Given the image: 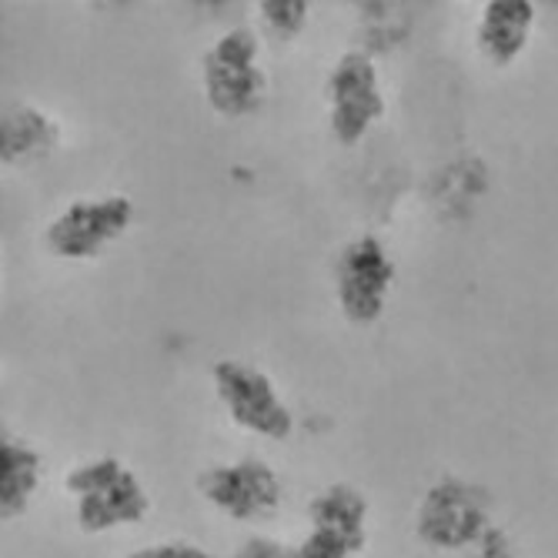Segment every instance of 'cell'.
Wrapping results in <instances>:
<instances>
[{
    "label": "cell",
    "mask_w": 558,
    "mask_h": 558,
    "mask_svg": "<svg viewBox=\"0 0 558 558\" xmlns=\"http://www.w3.org/2000/svg\"><path fill=\"white\" fill-rule=\"evenodd\" d=\"M201 90L208 108L225 121H241L265 108L268 71L262 64V37L255 27L234 24L201 54Z\"/></svg>",
    "instance_id": "2"
},
{
    "label": "cell",
    "mask_w": 558,
    "mask_h": 558,
    "mask_svg": "<svg viewBox=\"0 0 558 558\" xmlns=\"http://www.w3.org/2000/svg\"><path fill=\"white\" fill-rule=\"evenodd\" d=\"M328 131L341 147L362 144L385 118V84L381 68L368 50L351 47L331 64L325 77Z\"/></svg>",
    "instance_id": "5"
},
{
    "label": "cell",
    "mask_w": 558,
    "mask_h": 558,
    "mask_svg": "<svg viewBox=\"0 0 558 558\" xmlns=\"http://www.w3.org/2000/svg\"><path fill=\"white\" fill-rule=\"evenodd\" d=\"M368 545V498L359 485L335 482L308 501L301 558H359Z\"/></svg>",
    "instance_id": "9"
},
{
    "label": "cell",
    "mask_w": 558,
    "mask_h": 558,
    "mask_svg": "<svg viewBox=\"0 0 558 558\" xmlns=\"http://www.w3.org/2000/svg\"><path fill=\"white\" fill-rule=\"evenodd\" d=\"M128 558H215L205 545H197L191 538H165L155 545L134 548Z\"/></svg>",
    "instance_id": "14"
},
{
    "label": "cell",
    "mask_w": 558,
    "mask_h": 558,
    "mask_svg": "<svg viewBox=\"0 0 558 558\" xmlns=\"http://www.w3.org/2000/svg\"><path fill=\"white\" fill-rule=\"evenodd\" d=\"M395 281H398V265L378 234H359L341 244L331 271V288H335L338 312L348 325L354 328L375 325L388 312Z\"/></svg>",
    "instance_id": "4"
},
{
    "label": "cell",
    "mask_w": 558,
    "mask_h": 558,
    "mask_svg": "<svg viewBox=\"0 0 558 558\" xmlns=\"http://www.w3.org/2000/svg\"><path fill=\"white\" fill-rule=\"evenodd\" d=\"M61 144L58 121L34 105H8L0 114V161L4 168H27L44 161Z\"/></svg>",
    "instance_id": "11"
},
{
    "label": "cell",
    "mask_w": 558,
    "mask_h": 558,
    "mask_svg": "<svg viewBox=\"0 0 558 558\" xmlns=\"http://www.w3.org/2000/svg\"><path fill=\"white\" fill-rule=\"evenodd\" d=\"M488 509L492 505L482 485L448 475L425 492L418 505L415 532L432 548L459 551L488 535V522H492Z\"/></svg>",
    "instance_id": "8"
},
{
    "label": "cell",
    "mask_w": 558,
    "mask_h": 558,
    "mask_svg": "<svg viewBox=\"0 0 558 558\" xmlns=\"http://www.w3.org/2000/svg\"><path fill=\"white\" fill-rule=\"evenodd\" d=\"M64 488L74 501V522L84 535H108L141 525L150 512V495L141 475L114 454L77 462L64 475Z\"/></svg>",
    "instance_id": "1"
},
{
    "label": "cell",
    "mask_w": 558,
    "mask_h": 558,
    "mask_svg": "<svg viewBox=\"0 0 558 558\" xmlns=\"http://www.w3.org/2000/svg\"><path fill=\"white\" fill-rule=\"evenodd\" d=\"M308 21H312L308 0H262L258 4V24L278 44L298 40L308 31Z\"/></svg>",
    "instance_id": "13"
},
{
    "label": "cell",
    "mask_w": 558,
    "mask_h": 558,
    "mask_svg": "<svg viewBox=\"0 0 558 558\" xmlns=\"http://www.w3.org/2000/svg\"><path fill=\"white\" fill-rule=\"evenodd\" d=\"M231 558H301V555H298V545H284L281 538L251 535L231 551Z\"/></svg>",
    "instance_id": "15"
},
{
    "label": "cell",
    "mask_w": 558,
    "mask_h": 558,
    "mask_svg": "<svg viewBox=\"0 0 558 558\" xmlns=\"http://www.w3.org/2000/svg\"><path fill=\"white\" fill-rule=\"evenodd\" d=\"M197 495L205 498L211 509L238 525L268 522L284 501L281 475L258 454H244V459L208 465L197 475Z\"/></svg>",
    "instance_id": "7"
},
{
    "label": "cell",
    "mask_w": 558,
    "mask_h": 558,
    "mask_svg": "<svg viewBox=\"0 0 558 558\" xmlns=\"http://www.w3.org/2000/svg\"><path fill=\"white\" fill-rule=\"evenodd\" d=\"M137 221V205L121 194H90L64 205L44 228V247L61 262H94L111 251Z\"/></svg>",
    "instance_id": "3"
},
{
    "label": "cell",
    "mask_w": 558,
    "mask_h": 558,
    "mask_svg": "<svg viewBox=\"0 0 558 558\" xmlns=\"http://www.w3.org/2000/svg\"><path fill=\"white\" fill-rule=\"evenodd\" d=\"M535 27H538L535 0H488V4H482L475 24L478 54L492 68H512L529 50Z\"/></svg>",
    "instance_id": "10"
},
{
    "label": "cell",
    "mask_w": 558,
    "mask_h": 558,
    "mask_svg": "<svg viewBox=\"0 0 558 558\" xmlns=\"http://www.w3.org/2000/svg\"><path fill=\"white\" fill-rule=\"evenodd\" d=\"M40 451L4 432V438H0V515H4V522H14L31 509V501L40 492Z\"/></svg>",
    "instance_id": "12"
},
{
    "label": "cell",
    "mask_w": 558,
    "mask_h": 558,
    "mask_svg": "<svg viewBox=\"0 0 558 558\" xmlns=\"http://www.w3.org/2000/svg\"><path fill=\"white\" fill-rule=\"evenodd\" d=\"M211 388L221 401L225 415L247 435L288 441L298 428L291 404L278 391L275 378L258 365L241 359H221L211 368Z\"/></svg>",
    "instance_id": "6"
}]
</instances>
